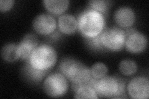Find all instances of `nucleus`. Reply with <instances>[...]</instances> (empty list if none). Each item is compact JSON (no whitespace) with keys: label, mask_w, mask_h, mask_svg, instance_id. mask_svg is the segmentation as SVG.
Instances as JSON below:
<instances>
[{"label":"nucleus","mask_w":149,"mask_h":99,"mask_svg":"<svg viewBox=\"0 0 149 99\" xmlns=\"http://www.w3.org/2000/svg\"><path fill=\"white\" fill-rule=\"evenodd\" d=\"M59 68L61 73L74 85L81 86L91 80L90 69L77 60L65 58L62 61Z\"/></svg>","instance_id":"1"},{"label":"nucleus","mask_w":149,"mask_h":99,"mask_svg":"<svg viewBox=\"0 0 149 99\" xmlns=\"http://www.w3.org/2000/svg\"><path fill=\"white\" fill-rule=\"evenodd\" d=\"M78 21V28L86 38H95L103 31L104 18L100 12L90 9L81 14Z\"/></svg>","instance_id":"2"},{"label":"nucleus","mask_w":149,"mask_h":99,"mask_svg":"<svg viewBox=\"0 0 149 99\" xmlns=\"http://www.w3.org/2000/svg\"><path fill=\"white\" fill-rule=\"evenodd\" d=\"M28 60L31 68L38 71H44L55 65L57 53L51 45H40L33 50Z\"/></svg>","instance_id":"3"},{"label":"nucleus","mask_w":149,"mask_h":99,"mask_svg":"<svg viewBox=\"0 0 149 99\" xmlns=\"http://www.w3.org/2000/svg\"><path fill=\"white\" fill-rule=\"evenodd\" d=\"M97 93L105 97H115L124 91L125 86L120 79L113 76H104L93 83Z\"/></svg>","instance_id":"4"},{"label":"nucleus","mask_w":149,"mask_h":99,"mask_svg":"<svg viewBox=\"0 0 149 99\" xmlns=\"http://www.w3.org/2000/svg\"><path fill=\"white\" fill-rule=\"evenodd\" d=\"M127 36L125 32L118 27H112L102 32L99 40L101 45L104 48L112 51H119L125 46Z\"/></svg>","instance_id":"5"},{"label":"nucleus","mask_w":149,"mask_h":99,"mask_svg":"<svg viewBox=\"0 0 149 99\" xmlns=\"http://www.w3.org/2000/svg\"><path fill=\"white\" fill-rule=\"evenodd\" d=\"M44 92L51 97H60L64 96L68 90L67 78L62 73H54L45 78L43 82Z\"/></svg>","instance_id":"6"},{"label":"nucleus","mask_w":149,"mask_h":99,"mask_svg":"<svg viewBox=\"0 0 149 99\" xmlns=\"http://www.w3.org/2000/svg\"><path fill=\"white\" fill-rule=\"evenodd\" d=\"M127 90L129 96L135 99H147L149 97L148 79L143 76L133 78L128 84Z\"/></svg>","instance_id":"7"},{"label":"nucleus","mask_w":149,"mask_h":99,"mask_svg":"<svg viewBox=\"0 0 149 99\" xmlns=\"http://www.w3.org/2000/svg\"><path fill=\"white\" fill-rule=\"evenodd\" d=\"M35 31L40 35H47L55 31L57 27L55 19L49 14L41 13L37 15L32 22Z\"/></svg>","instance_id":"8"},{"label":"nucleus","mask_w":149,"mask_h":99,"mask_svg":"<svg viewBox=\"0 0 149 99\" xmlns=\"http://www.w3.org/2000/svg\"><path fill=\"white\" fill-rule=\"evenodd\" d=\"M125 46L130 53H140L146 50L147 46V39L142 33L134 32L127 37Z\"/></svg>","instance_id":"9"},{"label":"nucleus","mask_w":149,"mask_h":99,"mask_svg":"<svg viewBox=\"0 0 149 99\" xmlns=\"http://www.w3.org/2000/svg\"><path fill=\"white\" fill-rule=\"evenodd\" d=\"M114 20L120 27H131L136 21V14L132 8L123 6L118 8L114 14Z\"/></svg>","instance_id":"10"},{"label":"nucleus","mask_w":149,"mask_h":99,"mask_svg":"<svg viewBox=\"0 0 149 99\" xmlns=\"http://www.w3.org/2000/svg\"><path fill=\"white\" fill-rule=\"evenodd\" d=\"M39 41L36 35L27 34L25 35L20 43L18 44L21 55V58L29 59L31 53L38 46Z\"/></svg>","instance_id":"11"},{"label":"nucleus","mask_w":149,"mask_h":99,"mask_svg":"<svg viewBox=\"0 0 149 99\" xmlns=\"http://www.w3.org/2000/svg\"><path fill=\"white\" fill-rule=\"evenodd\" d=\"M60 30L65 34H72L78 28V21L75 17L69 14H65L58 18Z\"/></svg>","instance_id":"12"},{"label":"nucleus","mask_w":149,"mask_h":99,"mask_svg":"<svg viewBox=\"0 0 149 99\" xmlns=\"http://www.w3.org/2000/svg\"><path fill=\"white\" fill-rule=\"evenodd\" d=\"M2 58L8 62H14L21 58V55L18 45L14 43H8L4 45L1 50Z\"/></svg>","instance_id":"13"},{"label":"nucleus","mask_w":149,"mask_h":99,"mask_svg":"<svg viewBox=\"0 0 149 99\" xmlns=\"http://www.w3.org/2000/svg\"><path fill=\"white\" fill-rule=\"evenodd\" d=\"M42 3L49 12L55 15L64 12L69 5L68 0H44Z\"/></svg>","instance_id":"14"},{"label":"nucleus","mask_w":149,"mask_h":99,"mask_svg":"<svg viewBox=\"0 0 149 99\" xmlns=\"http://www.w3.org/2000/svg\"><path fill=\"white\" fill-rule=\"evenodd\" d=\"M75 98H97V93L93 87L87 84L80 86L76 91Z\"/></svg>","instance_id":"15"},{"label":"nucleus","mask_w":149,"mask_h":99,"mask_svg":"<svg viewBox=\"0 0 149 99\" xmlns=\"http://www.w3.org/2000/svg\"><path fill=\"white\" fill-rule=\"evenodd\" d=\"M119 69L120 73L124 76H130L136 73L137 71V64L132 60H124L120 62Z\"/></svg>","instance_id":"16"},{"label":"nucleus","mask_w":149,"mask_h":99,"mask_svg":"<svg viewBox=\"0 0 149 99\" xmlns=\"http://www.w3.org/2000/svg\"><path fill=\"white\" fill-rule=\"evenodd\" d=\"M108 69L106 65L101 62H97L93 64L90 68V72L92 78L95 79H100L106 76Z\"/></svg>","instance_id":"17"},{"label":"nucleus","mask_w":149,"mask_h":99,"mask_svg":"<svg viewBox=\"0 0 149 99\" xmlns=\"http://www.w3.org/2000/svg\"><path fill=\"white\" fill-rule=\"evenodd\" d=\"M108 1L101 0H93L88 2L92 9L100 12H105L108 8Z\"/></svg>","instance_id":"18"},{"label":"nucleus","mask_w":149,"mask_h":99,"mask_svg":"<svg viewBox=\"0 0 149 99\" xmlns=\"http://www.w3.org/2000/svg\"><path fill=\"white\" fill-rule=\"evenodd\" d=\"M14 5L13 0H1L0 1V11L1 12L9 11Z\"/></svg>","instance_id":"19"}]
</instances>
